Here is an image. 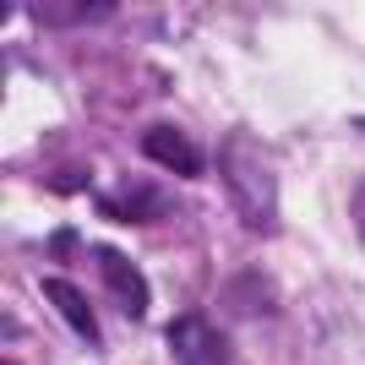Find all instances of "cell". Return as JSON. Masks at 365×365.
<instances>
[{
    "mask_svg": "<svg viewBox=\"0 0 365 365\" xmlns=\"http://www.w3.org/2000/svg\"><path fill=\"white\" fill-rule=\"evenodd\" d=\"M142 153H148L153 164H164L169 175H180V180H197L202 169H207L202 148L185 137L180 125H148V131H142Z\"/></svg>",
    "mask_w": 365,
    "mask_h": 365,
    "instance_id": "277c9868",
    "label": "cell"
},
{
    "mask_svg": "<svg viewBox=\"0 0 365 365\" xmlns=\"http://www.w3.org/2000/svg\"><path fill=\"white\" fill-rule=\"evenodd\" d=\"M76 240H82L76 229H55V235H49V251H55V257H71V251H76Z\"/></svg>",
    "mask_w": 365,
    "mask_h": 365,
    "instance_id": "9c48e42d",
    "label": "cell"
},
{
    "mask_svg": "<svg viewBox=\"0 0 365 365\" xmlns=\"http://www.w3.org/2000/svg\"><path fill=\"white\" fill-rule=\"evenodd\" d=\"M93 262H98V273H104V289L109 300H115V311L131 322L148 317V278H142V267L125 251H115V245H98L93 251Z\"/></svg>",
    "mask_w": 365,
    "mask_h": 365,
    "instance_id": "3957f363",
    "label": "cell"
},
{
    "mask_svg": "<svg viewBox=\"0 0 365 365\" xmlns=\"http://www.w3.org/2000/svg\"><path fill=\"white\" fill-rule=\"evenodd\" d=\"M44 300L76 327V338L98 344V317H93V305L82 300V289H76V284H66V278H44Z\"/></svg>",
    "mask_w": 365,
    "mask_h": 365,
    "instance_id": "8992f818",
    "label": "cell"
},
{
    "mask_svg": "<svg viewBox=\"0 0 365 365\" xmlns=\"http://www.w3.org/2000/svg\"><path fill=\"white\" fill-rule=\"evenodd\" d=\"M349 213H354V235H360V245H365V180L354 185V202H349Z\"/></svg>",
    "mask_w": 365,
    "mask_h": 365,
    "instance_id": "30bf717a",
    "label": "cell"
},
{
    "mask_svg": "<svg viewBox=\"0 0 365 365\" xmlns=\"http://www.w3.org/2000/svg\"><path fill=\"white\" fill-rule=\"evenodd\" d=\"M218 164H224L229 202H235L240 224L273 229V224H278V175H273L267 148H262L257 137H245V131H229V137H224V153H218Z\"/></svg>",
    "mask_w": 365,
    "mask_h": 365,
    "instance_id": "6da1fadb",
    "label": "cell"
},
{
    "mask_svg": "<svg viewBox=\"0 0 365 365\" xmlns=\"http://www.w3.org/2000/svg\"><path fill=\"white\" fill-rule=\"evenodd\" d=\"M267 300H273V289H267V278L262 273H235L224 289V305L229 311H240V317H251V311H267Z\"/></svg>",
    "mask_w": 365,
    "mask_h": 365,
    "instance_id": "52a82bcc",
    "label": "cell"
},
{
    "mask_svg": "<svg viewBox=\"0 0 365 365\" xmlns=\"http://www.w3.org/2000/svg\"><path fill=\"white\" fill-rule=\"evenodd\" d=\"M115 6L109 0H93V6H49V0H28V16L49 22V28H71V22H93V16H109Z\"/></svg>",
    "mask_w": 365,
    "mask_h": 365,
    "instance_id": "ba28073f",
    "label": "cell"
},
{
    "mask_svg": "<svg viewBox=\"0 0 365 365\" xmlns=\"http://www.w3.org/2000/svg\"><path fill=\"white\" fill-rule=\"evenodd\" d=\"M169 354L175 365H235V349H229V338L218 333L207 317L197 311H180V317L169 322Z\"/></svg>",
    "mask_w": 365,
    "mask_h": 365,
    "instance_id": "7a4b0ae2",
    "label": "cell"
},
{
    "mask_svg": "<svg viewBox=\"0 0 365 365\" xmlns=\"http://www.w3.org/2000/svg\"><path fill=\"white\" fill-rule=\"evenodd\" d=\"M98 213L115 218V224H148V218L164 213V191H158V185H125V191H104V197H98Z\"/></svg>",
    "mask_w": 365,
    "mask_h": 365,
    "instance_id": "5b68a950",
    "label": "cell"
}]
</instances>
